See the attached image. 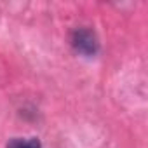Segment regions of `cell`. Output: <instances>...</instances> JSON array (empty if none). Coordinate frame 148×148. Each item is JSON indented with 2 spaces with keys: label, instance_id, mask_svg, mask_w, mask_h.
<instances>
[{
  "label": "cell",
  "instance_id": "cell-1",
  "mask_svg": "<svg viewBox=\"0 0 148 148\" xmlns=\"http://www.w3.org/2000/svg\"><path fill=\"white\" fill-rule=\"evenodd\" d=\"M71 42H73V47H75L79 52L87 54V56H92L98 51V38H96L94 32L86 30V28L77 30L75 33H73Z\"/></svg>",
  "mask_w": 148,
  "mask_h": 148
},
{
  "label": "cell",
  "instance_id": "cell-2",
  "mask_svg": "<svg viewBox=\"0 0 148 148\" xmlns=\"http://www.w3.org/2000/svg\"><path fill=\"white\" fill-rule=\"evenodd\" d=\"M7 148H42L40 141L37 138H30V139H21V138H14L9 141Z\"/></svg>",
  "mask_w": 148,
  "mask_h": 148
}]
</instances>
